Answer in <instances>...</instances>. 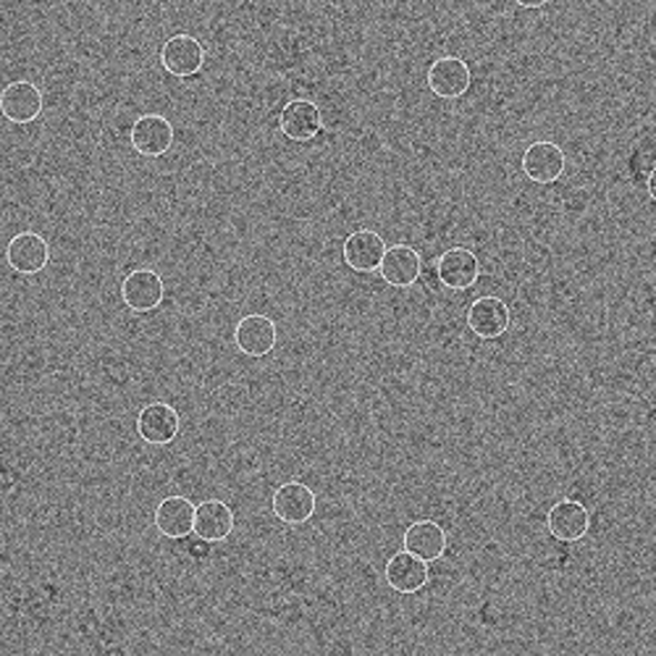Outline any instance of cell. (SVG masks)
<instances>
[{"label": "cell", "mask_w": 656, "mask_h": 656, "mask_svg": "<svg viewBox=\"0 0 656 656\" xmlns=\"http://www.w3.org/2000/svg\"><path fill=\"white\" fill-rule=\"evenodd\" d=\"M315 507H319V496L302 481L281 483L271 499L273 515L284 525H305L315 515Z\"/></svg>", "instance_id": "6da1fadb"}, {"label": "cell", "mask_w": 656, "mask_h": 656, "mask_svg": "<svg viewBox=\"0 0 656 656\" xmlns=\"http://www.w3.org/2000/svg\"><path fill=\"white\" fill-rule=\"evenodd\" d=\"M234 344L244 357H269L279 344V326L269 315L250 313L236 321Z\"/></svg>", "instance_id": "7a4b0ae2"}, {"label": "cell", "mask_w": 656, "mask_h": 656, "mask_svg": "<svg viewBox=\"0 0 656 656\" xmlns=\"http://www.w3.org/2000/svg\"><path fill=\"white\" fill-rule=\"evenodd\" d=\"M6 263L11 271L21 273V276H34L42 273L50 263V244L38 232H19L11 236V242L6 244Z\"/></svg>", "instance_id": "3957f363"}, {"label": "cell", "mask_w": 656, "mask_h": 656, "mask_svg": "<svg viewBox=\"0 0 656 656\" xmlns=\"http://www.w3.org/2000/svg\"><path fill=\"white\" fill-rule=\"evenodd\" d=\"M165 297L161 273L153 269H137L121 281V300L132 313H153Z\"/></svg>", "instance_id": "277c9868"}, {"label": "cell", "mask_w": 656, "mask_h": 656, "mask_svg": "<svg viewBox=\"0 0 656 656\" xmlns=\"http://www.w3.org/2000/svg\"><path fill=\"white\" fill-rule=\"evenodd\" d=\"M161 67L169 71L171 77L190 79L200 74L205 67V48L203 42L192 34H174L163 42L161 48Z\"/></svg>", "instance_id": "5b68a950"}, {"label": "cell", "mask_w": 656, "mask_h": 656, "mask_svg": "<svg viewBox=\"0 0 656 656\" xmlns=\"http://www.w3.org/2000/svg\"><path fill=\"white\" fill-rule=\"evenodd\" d=\"M182 431V417L169 402H150L137 415V434L153 446L171 444Z\"/></svg>", "instance_id": "8992f818"}, {"label": "cell", "mask_w": 656, "mask_h": 656, "mask_svg": "<svg viewBox=\"0 0 656 656\" xmlns=\"http://www.w3.org/2000/svg\"><path fill=\"white\" fill-rule=\"evenodd\" d=\"M129 140H132L134 153L145 158H161L174 148V124L161 117V113H145V117L134 119Z\"/></svg>", "instance_id": "52a82bcc"}, {"label": "cell", "mask_w": 656, "mask_h": 656, "mask_svg": "<svg viewBox=\"0 0 656 656\" xmlns=\"http://www.w3.org/2000/svg\"><path fill=\"white\" fill-rule=\"evenodd\" d=\"M471 69L463 59H454V55H444L431 63L428 74H425V84L434 95L444 98V100H457L463 98L467 90H471Z\"/></svg>", "instance_id": "ba28073f"}, {"label": "cell", "mask_w": 656, "mask_h": 656, "mask_svg": "<svg viewBox=\"0 0 656 656\" xmlns=\"http://www.w3.org/2000/svg\"><path fill=\"white\" fill-rule=\"evenodd\" d=\"M386 250L388 248L384 236L379 232L357 229V232H352L342 244V261L347 263V269H352L355 273H371V271H379Z\"/></svg>", "instance_id": "9c48e42d"}, {"label": "cell", "mask_w": 656, "mask_h": 656, "mask_svg": "<svg viewBox=\"0 0 656 656\" xmlns=\"http://www.w3.org/2000/svg\"><path fill=\"white\" fill-rule=\"evenodd\" d=\"M436 273H438V281H442L446 290L463 292V290H471L475 281H478L481 263L473 250L450 248L446 252H442V258H438Z\"/></svg>", "instance_id": "30bf717a"}, {"label": "cell", "mask_w": 656, "mask_h": 656, "mask_svg": "<svg viewBox=\"0 0 656 656\" xmlns=\"http://www.w3.org/2000/svg\"><path fill=\"white\" fill-rule=\"evenodd\" d=\"M567 158L562 153V148L557 142H533L531 148H525L523 153V174L536 184H554L565 171Z\"/></svg>", "instance_id": "8fae6325"}, {"label": "cell", "mask_w": 656, "mask_h": 656, "mask_svg": "<svg viewBox=\"0 0 656 656\" xmlns=\"http://www.w3.org/2000/svg\"><path fill=\"white\" fill-rule=\"evenodd\" d=\"M384 578L388 588H394L396 594H417L428 583V562L417 557V554L402 549L388 557L384 567Z\"/></svg>", "instance_id": "7c38bea8"}, {"label": "cell", "mask_w": 656, "mask_h": 656, "mask_svg": "<svg viewBox=\"0 0 656 656\" xmlns=\"http://www.w3.org/2000/svg\"><path fill=\"white\" fill-rule=\"evenodd\" d=\"M42 92L32 82H11L0 92V111L11 124H32L42 113Z\"/></svg>", "instance_id": "4fadbf2b"}, {"label": "cell", "mask_w": 656, "mask_h": 656, "mask_svg": "<svg viewBox=\"0 0 656 656\" xmlns=\"http://www.w3.org/2000/svg\"><path fill=\"white\" fill-rule=\"evenodd\" d=\"M279 129L286 140L292 142H310L321 134L323 117L321 108L310 100H292L279 113Z\"/></svg>", "instance_id": "5bb4252c"}, {"label": "cell", "mask_w": 656, "mask_h": 656, "mask_svg": "<svg viewBox=\"0 0 656 656\" xmlns=\"http://www.w3.org/2000/svg\"><path fill=\"white\" fill-rule=\"evenodd\" d=\"M546 528L557 541L575 544V541L586 538L591 531V512L575 499H562L554 504L546 515Z\"/></svg>", "instance_id": "9a60e30c"}, {"label": "cell", "mask_w": 656, "mask_h": 656, "mask_svg": "<svg viewBox=\"0 0 656 656\" xmlns=\"http://www.w3.org/2000/svg\"><path fill=\"white\" fill-rule=\"evenodd\" d=\"M467 329L478 339H499L509 331V305L499 297H478L467 307Z\"/></svg>", "instance_id": "2e32d148"}, {"label": "cell", "mask_w": 656, "mask_h": 656, "mask_svg": "<svg viewBox=\"0 0 656 656\" xmlns=\"http://www.w3.org/2000/svg\"><path fill=\"white\" fill-rule=\"evenodd\" d=\"M194 512H198V507L186 496H165L155 507V531L171 541L190 536V533H194Z\"/></svg>", "instance_id": "e0dca14e"}, {"label": "cell", "mask_w": 656, "mask_h": 656, "mask_svg": "<svg viewBox=\"0 0 656 656\" xmlns=\"http://www.w3.org/2000/svg\"><path fill=\"white\" fill-rule=\"evenodd\" d=\"M236 517L234 509L221 499H208L198 504L194 512V536L211 541V544H221L234 533Z\"/></svg>", "instance_id": "ac0fdd59"}, {"label": "cell", "mask_w": 656, "mask_h": 656, "mask_svg": "<svg viewBox=\"0 0 656 656\" xmlns=\"http://www.w3.org/2000/svg\"><path fill=\"white\" fill-rule=\"evenodd\" d=\"M379 276L394 290H407L421 279V255L407 244H394L386 250L384 261L379 265Z\"/></svg>", "instance_id": "d6986e66"}, {"label": "cell", "mask_w": 656, "mask_h": 656, "mask_svg": "<svg viewBox=\"0 0 656 656\" xmlns=\"http://www.w3.org/2000/svg\"><path fill=\"white\" fill-rule=\"evenodd\" d=\"M405 549L425 562H436L446 554V531L434 521H417L405 531Z\"/></svg>", "instance_id": "ffe728a7"}, {"label": "cell", "mask_w": 656, "mask_h": 656, "mask_svg": "<svg viewBox=\"0 0 656 656\" xmlns=\"http://www.w3.org/2000/svg\"><path fill=\"white\" fill-rule=\"evenodd\" d=\"M515 3L521 6V9H541V6H546L549 0H515Z\"/></svg>", "instance_id": "44dd1931"}, {"label": "cell", "mask_w": 656, "mask_h": 656, "mask_svg": "<svg viewBox=\"0 0 656 656\" xmlns=\"http://www.w3.org/2000/svg\"><path fill=\"white\" fill-rule=\"evenodd\" d=\"M646 190L652 194V200L656 203V165L652 169V174H648V182H646Z\"/></svg>", "instance_id": "7402d4cb"}]
</instances>
